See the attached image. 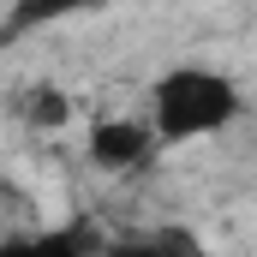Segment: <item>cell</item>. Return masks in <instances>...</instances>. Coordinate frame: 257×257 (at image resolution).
Returning <instances> with one entry per match:
<instances>
[{
    "label": "cell",
    "mask_w": 257,
    "mask_h": 257,
    "mask_svg": "<svg viewBox=\"0 0 257 257\" xmlns=\"http://www.w3.org/2000/svg\"><path fill=\"white\" fill-rule=\"evenodd\" d=\"M150 126L162 138V150H180V144H209L245 114V84L215 60H174L162 66L150 84H144V102Z\"/></svg>",
    "instance_id": "obj_1"
},
{
    "label": "cell",
    "mask_w": 257,
    "mask_h": 257,
    "mask_svg": "<svg viewBox=\"0 0 257 257\" xmlns=\"http://www.w3.org/2000/svg\"><path fill=\"white\" fill-rule=\"evenodd\" d=\"M108 0H12V30H54V24L90 18Z\"/></svg>",
    "instance_id": "obj_4"
},
{
    "label": "cell",
    "mask_w": 257,
    "mask_h": 257,
    "mask_svg": "<svg viewBox=\"0 0 257 257\" xmlns=\"http://www.w3.org/2000/svg\"><path fill=\"white\" fill-rule=\"evenodd\" d=\"M12 108H18V120L30 132H66L72 126V96H66L60 84H30Z\"/></svg>",
    "instance_id": "obj_3"
},
{
    "label": "cell",
    "mask_w": 257,
    "mask_h": 257,
    "mask_svg": "<svg viewBox=\"0 0 257 257\" xmlns=\"http://www.w3.org/2000/svg\"><path fill=\"white\" fill-rule=\"evenodd\" d=\"M84 156L102 174H138V168H150L162 156V138H156L144 108H132V114H96L90 132H84Z\"/></svg>",
    "instance_id": "obj_2"
}]
</instances>
